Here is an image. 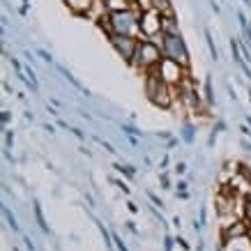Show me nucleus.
I'll return each mask as SVG.
<instances>
[{
    "instance_id": "20",
    "label": "nucleus",
    "mask_w": 251,
    "mask_h": 251,
    "mask_svg": "<svg viewBox=\"0 0 251 251\" xmlns=\"http://www.w3.org/2000/svg\"><path fill=\"white\" fill-rule=\"evenodd\" d=\"M97 226H99V230H101V235H104V240H106V247H111L113 242H111V235H108V230L104 228V224H97Z\"/></svg>"
},
{
    "instance_id": "22",
    "label": "nucleus",
    "mask_w": 251,
    "mask_h": 251,
    "mask_svg": "<svg viewBox=\"0 0 251 251\" xmlns=\"http://www.w3.org/2000/svg\"><path fill=\"white\" fill-rule=\"evenodd\" d=\"M39 55H42V58H44V60H49V62L53 60V58H49V53H46V51H39Z\"/></svg>"
},
{
    "instance_id": "18",
    "label": "nucleus",
    "mask_w": 251,
    "mask_h": 251,
    "mask_svg": "<svg viewBox=\"0 0 251 251\" xmlns=\"http://www.w3.org/2000/svg\"><path fill=\"white\" fill-rule=\"evenodd\" d=\"M2 214H5V219H7V224H9V228H14V230H19V224H16V219L12 217V212H9L7 207H2Z\"/></svg>"
},
{
    "instance_id": "16",
    "label": "nucleus",
    "mask_w": 251,
    "mask_h": 251,
    "mask_svg": "<svg viewBox=\"0 0 251 251\" xmlns=\"http://www.w3.org/2000/svg\"><path fill=\"white\" fill-rule=\"evenodd\" d=\"M152 9L161 14H171V0H152Z\"/></svg>"
},
{
    "instance_id": "15",
    "label": "nucleus",
    "mask_w": 251,
    "mask_h": 251,
    "mask_svg": "<svg viewBox=\"0 0 251 251\" xmlns=\"http://www.w3.org/2000/svg\"><path fill=\"white\" fill-rule=\"evenodd\" d=\"M32 210H35V217H37L39 228L44 230V233H49V224H46V219H44V212H42V207H39V203H35V205H32Z\"/></svg>"
},
{
    "instance_id": "8",
    "label": "nucleus",
    "mask_w": 251,
    "mask_h": 251,
    "mask_svg": "<svg viewBox=\"0 0 251 251\" xmlns=\"http://www.w3.org/2000/svg\"><path fill=\"white\" fill-rule=\"evenodd\" d=\"M180 99H182L189 108H198V106H201V97H198L196 88H194V83H191L187 76L180 81Z\"/></svg>"
},
{
    "instance_id": "6",
    "label": "nucleus",
    "mask_w": 251,
    "mask_h": 251,
    "mask_svg": "<svg viewBox=\"0 0 251 251\" xmlns=\"http://www.w3.org/2000/svg\"><path fill=\"white\" fill-rule=\"evenodd\" d=\"M164 35V14L157 9H148L141 14V37L143 39H152Z\"/></svg>"
},
{
    "instance_id": "1",
    "label": "nucleus",
    "mask_w": 251,
    "mask_h": 251,
    "mask_svg": "<svg viewBox=\"0 0 251 251\" xmlns=\"http://www.w3.org/2000/svg\"><path fill=\"white\" fill-rule=\"evenodd\" d=\"M145 92L152 104H157L159 108H171L173 101L177 99L173 85H168L166 81H161L154 72H148V78H145Z\"/></svg>"
},
{
    "instance_id": "21",
    "label": "nucleus",
    "mask_w": 251,
    "mask_h": 251,
    "mask_svg": "<svg viewBox=\"0 0 251 251\" xmlns=\"http://www.w3.org/2000/svg\"><path fill=\"white\" fill-rule=\"evenodd\" d=\"M113 242L118 244V249H120V251H129V249H127V247H125V242H122L120 237H113Z\"/></svg>"
},
{
    "instance_id": "13",
    "label": "nucleus",
    "mask_w": 251,
    "mask_h": 251,
    "mask_svg": "<svg viewBox=\"0 0 251 251\" xmlns=\"http://www.w3.org/2000/svg\"><path fill=\"white\" fill-rule=\"evenodd\" d=\"M164 35H180L177 25H175L173 14H164Z\"/></svg>"
},
{
    "instance_id": "5",
    "label": "nucleus",
    "mask_w": 251,
    "mask_h": 251,
    "mask_svg": "<svg viewBox=\"0 0 251 251\" xmlns=\"http://www.w3.org/2000/svg\"><path fill=\"white\" fill-rule=\"evenodd\" d=\"M184 69L187 67H182L180 62H175V60H171V58L164 55V60H161L154 69H150V72H154V74H157L161 81H166L168 85H180V81L187 76V72H184Z\"/></svg>"
},
{
    "instance_id": "7",
    "label": "nucleus",
    "mask_w": 251,
    "mask_h": 251,
    "mask_svg": "<svg viewBox=\"0 0 251 251\" xmlns=\"http://www.w3.org/2000/svg\"><path fill=\"white\" fill-rule=\"evenodd\" d=\"M111 44L118 53L125 58V60H134V55H136V49H138V39L131 37V35H113L111 37Z\"/></svg>"
},
{
    "instance_id": "3",
    "label": "nucleus",
    "mask_w": 251,
    "mask_h": 251,
    "mask_svg": "<svg viewBox=\"0 0 251 251\" xmlns=\"http://www.w3.org/2000/svg\"><path fill=\"white\" fill-rule=\"evenodd\" d=\"M111 21H113L115 35H131V37L141 35V14L131 7L125 12H111Z\"/></svg>"
},
{
    "instance_id": "10",
    "label": "nucleus",
    "mask_w": 251,
    "mask_h": 251,
    "mask_svg": "<svg viewBox=\"0 0 251 251\" xmlns=\"http://www.w3.org/2000/svg\"><path fill=\"white\" fill-rule=\"evenodd\" d=\"M249 221H240L237 219L230 228L224 230V242H228V240H235V237H244V235H249V226H247Z\"/></svg>"
},
{
    "instance_id": "17",
    "label": "nucleus",
    "mask_w": 251,
    "mask_h": 251,
    "mask_svg": "<svg viewBox=\"0 0 251 251\" xmlns=\"http://www.w3.org/2000/svg\"><path fill=\"white\" fill-rule=\"evenodd\" d=\"M60 72H62V74H65V76H67V81H69V83H72V85H74V88H78V90H81V92H85V90H83V85L78 83V81H76V78H74V76H72V74H69L67 69H65V67H60Z\"/></svg>"
},
{
    "instance_id": "14",
    "label": "nucleus",
    "mask_w": 251,
    "mask_h": 251,
    "mask_svg": "<svg viewBox=\"0 0 251 251\" xmlns=\"http://www.w3.org/2000/svg\"><path fill=\"white\" fill-rule=\"evenodd\" d=\"M108 12H125L129 9V0H106Z\"/></svg>"
},
{
    "instance_id": "19",
    "label": "nucleus",
    "mask_w": 251,
    "mask_h": 251,
    "mask_svg": "<svg viewBox=\"0 0 251 251\" xmlns=\"http://www.w3.org/2000/svg\"><path fill=\"white\" fill-rule=\"evenodd\" d=\"M205 37H207V46H210V51H212V58L217 60V58H219V53H217V46H214V42H212V35H210V30H205Z\"/></svg>"
},
{
    "instance_id": "9",
    "label": "nucleus",
    "mask_w": 251,
    "mask_h": 251,
    "mask_svg": "<svg viewBox=\"0 0 251 251\" xmlns=\"http://www.w3.org/2000/svg\"><path fill=\"white\" fill-rule=\"evenodd\" d=\"M235 203H237V194L221 191L219 196H217V210H219V214H235Z\"/></svg>"
},
{
    "instance_id": "2",
    "label": "nucleus",
    "mask_w": 251,
    "mask_h": 251,
    "mask_svg": "<svg viewBox=\"0 0 251 251\" xmlns=\"http://www.w3.org/2000/svg\"><path fill=\"white\" fill-rule=\"evenodd\" d=\"M161 60H164V49H161L157 42H152V39H143V42H138L136 55H134L131 65L138 69L150 72V69H154Z\"/></svg>"
},
{
    "instance_id": "12",
    "label": "nucleus",
    "mask_w": 251,
    "mask_h": 251,
    "mask_svg": "<svg viewBox=\"0 0 251 251\" xmlns=\"http://www.w3.org/2000/svg\"><path fill=\"white\" fill-rule=\"evenodd\" d=\"M65 2H67V7L72 9V12H76V14H88V9H90V5L95 0H65Z\"/></svg>"
},
{
    "instance_id": "4",
    "label": "nucleus",
    "mask_w": 251,
    "mask_h": 251,
    "mask_svg": "<svg viewBox=\"0 0 251 251\" xmlns=\"http://www.w3.org/2000/svg\"><path fill=\"white\" fill-rule=\"evenodd\" d=\"M161 49H164L166 58L180 62L182 67H189V53H187V46L180 35H161Z\"/></svg>"
},
{
    "instance_id": "11",
    "label": "nucleus",
    "mask_w": 251,
    "mask_h": 251,
    "mask_svg": "<svg viewBox=\"0 0 251 251\" xmlns=\"http://www.w3.org/2000/svg\"><path fill=\"white\" fill-rule=\"evenodd\" d=\"M108 14V5H106V0H95V2H92L90 5V9H88V19H92V21H101V19H104V16Z\"/></svg>"
}]
</instances>
